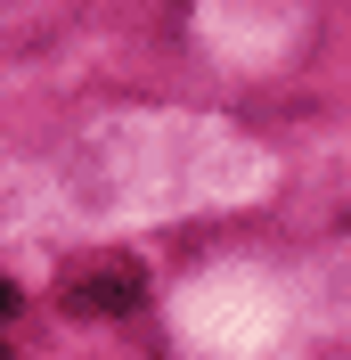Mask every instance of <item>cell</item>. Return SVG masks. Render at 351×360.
I'll list each match as a JSON object with an SVG mask.
<instances>
[{
    "label": "cell",
    "mask_w": 351,
    "mask_h": 360,
    "mask_svg": "<svg viewBox=\"0 0 351 360\" xmlns=\"http://www.w3.org/2000/svg\"><path fill=\"white\" fill-rule=\"evenodd\" d=\"M8 319H17V287L0 278V336H8Z\"/></svg>",
    "instance_id": "cell-2"
},
{
    "label": "cell",
    "mask_w": 351,
    "mask_h": 360,
    "mask_svg": "<svg viewBox=\"0 0 351 360\" xmlns=\"http://www.w3.org/2000/svg\"><path fill=\"white\" fill-rule=\"evenodd\" d=\"M58 303H66V311H82V319H123V311H139V303H147V270L123 262V254L82 262V270H66V278H58Z\"/></svg>",
    "instance_id": "cell-1"
}]
</instances>
